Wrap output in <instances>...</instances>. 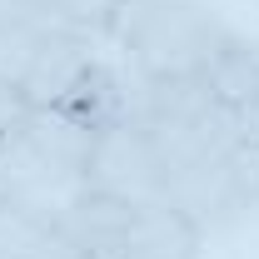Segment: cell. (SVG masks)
I'll return each instance as SVG.
<instances>
[{
	"instance_id": "obj_10",
	"label": "cell",
	"mask_w": 259,
	"mask_h": 259,
	"mask_svg": "<svg viewBox=\"0 0 259 259\" xmlns=\"http://www.w3.org/2000/svg\"><path fill=\"white\" fill-rule=\"evenodd\" d=\"M20 5L35 20H45L50 30H75V35H90V40L110 30V20L120 10V0H20Z\"/></svg>"
},
{
	"instance_id": "obj_9",
	"label": "cell",
	"mask_w": 259,
	"mask_h": 259,
	"mask_svg": "<svg viewBox=\"0 0 259 259\" xmlns=\"http://www.w3.org/2000/svg\"><path fill=\"white\" fill-rule=\"evenodd\" d=\"M225 214L229 225L259 220V135L244 130V140L225 155Z\"/></svg>"
},
{
	"instance_id": "obj_7",
	"label": "cell",
	"mask_w": 259,
	"mask_h": 259,
	"mask_svg": "<svg viewBox=\"0 0 259 259\" xmlns=\"http://www.w3.org/2000/svg\"><path fill=\"white\" fill-rule=\"evenodd\" d=\"M125 225H130V204L110 199V194H95V190H70L55 204V229L85 259H120Z\"/></svg>"
},
{
	"instance_id": "obj_6",
	"label": "cell",
	"mask_w": 259,
	"mask_h": 259,
	"mask_svg": "<svg viewBox=\"0 0 259 259\" xmlns=\"http://www.w3.org/2000/svg\"><path fill=\"white\" fill-rule=\"evenodd\" d=\"M65 110L75 120H85L90 130L105 125H140V110H145V75H135L125 60H105L100 55L85 80L75 85V95L65 100Z\"/></svg>"
},
{
	"instance_id": "obj_3",
	"label": "cell",
	"mask_w": 259,
	"mask_h": 259,
	"mask_svg": "<svg viewBox=\"0 0 259 259\" xmlns=\"http://www.w3.org/2000/svg\"><path fill=\"white\" fill-rule=\"evenodd\" d=\"M80 190L110 194V199H160L164 194V169L155 155V140L145 125H105L90 140V155H85V175H80Z\"/></svg>"
},
{
	"instance_id": "obj_13",
	"label": "cell",
	"mask_w": 259,
	"mask_h": 259,
	"mask_svg": "<svg viewBox=\"0 0 259 259\" xmlns=\"http://www.w3.org/2000/svg\"><path fill=\"white\" fill-rule=\"evenodd\" d=\"M244 130H254V135H259V110L249 115V120H244Z\"/></svg>"
},
{
	"instance_id": "obj_12",
	"label": "cell",
	"mask_w": 259,
	"mask_h": 259,
	"mask_svg": "<svg viewBox=\"0 0 259 259\" xmlns=\"http://www.w3.org/2000/svg\"><path fill=\"white\" fill-rule=\"evenodd\" d=\"M15 190V180H10V164H5V155H0V194Z\"/></svg>"
},
{
	"instance_id": "obj_2",
	"label": "cell",
	"mask_w": 259,
	"mask_h": 259,
	"mask_svg": "<svg viewBox=\"0 0 259 259\" xmlns=\"http://www.w3.org/2000/svg\"><path fill=\"white\" fill-rule=\"evenodd\" d=\"M90 140H95V130L75 120L65 105H55V110H30L25 125L10 135V145H0V155L10 164L15 190L65 199L70 190H80Z\"/></svg>"
},
{
	"instance_id": "obj_5",
	"label": "cell",
	"mask_w": 259,
	"mask_h": 259,
	"mask_svg": "<svg viewBox=\"0 0 259 259\" xmlns=\"http://www.w3.org/2000/svg\"><path fill=\"white\" fill-rule=\"evenodd\" d=\"M95 60H100V50H95L90 35L50 30L40 40L30 70H25V80H20L15 90H20V100H25L30 110H55V105H65V100L75 95V85L85 80V70Z\"/></svg>"
},
{
	"instance_id": "obj_8",
	"label": "cell",
	"mask_w": 259,
	"mask_h": 259,
	"mask_svg": "<svg viewBox=\"0 0 259 259\" xmlns=\"http://www.w3.org/2000/svg\"><path fill=\"white\" fill-rule=\"evenodd\" d=\"M204 80H209V90H214V100L225 110H234L239 120H249L259 110V40L234 30L225 40V50L209 60Z\"/></svg>"
},
{
	"instance_id": "obj_4",
	"label": "cell",
	"mask_w": 259,
	"mask_h": 259,
	"mask_svg": "<svg viewBox=\"0 0 259 259\" xmlns=\"http://www.w3.org/2000/svg\"><path fill=\"white\" fill-rule=\"evenodd\" d=\"M120 259H204V225L164 194L140 199L130 204Z\"/></svg>"
},
{
	"instance_id": "obj_1",
	"label": "cell",
	"mask_w": 259,
	"mask_h": 259,
	"mask_svg": "<svg viewBox=\"0 0 259 259\" xmlns=\"http://www.w3.org/2000/svg\"><path fill=\"white\" fill-rule=\"evenodd\" d=\"M105 35L135 75L185 80L204 75L234 30L209 0H120Z\"/></svg>"
},
{
	"instance_id": "obj_11",
	"label": "cell",
	"mask_w": 259,
	"mask_h": 259,
	"mask_svg": "<svg viewBox=\"0 0 259 259\" xmlns=\"http://www.w3.org/2000/svg\"><path fill=\"white\" fill-rule=\"evenodd\" d=\"M25 115H30V105L20 100V90L0 80V145H10V135L25 125Z\"/></svg>"
}]
</instances>
